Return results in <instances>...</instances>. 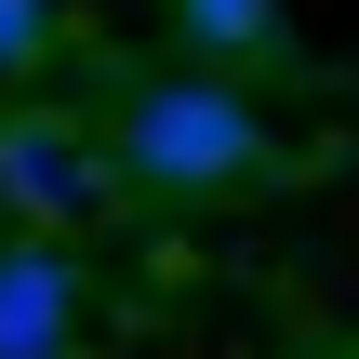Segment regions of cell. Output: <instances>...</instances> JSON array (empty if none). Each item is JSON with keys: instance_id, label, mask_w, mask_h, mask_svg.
Returning <instances> with one entry per match:
<instances>
[{"instance_id": "7a4b0ae2", "label": "cell", "mask_w": 359, "mask_h": 359, "mask_svg": "<svg viewBox=\"0 0 359 359\" xmlns=\"http://www.w3.org/2000/svg\"><path fill=\"white\" fill-rule=\"evenodd\" d=\"M0 213H13L27 240H53V226L107 213V160H93L67 120H0Z\"/></svg>"}, {"instance_id": "3957f363", "label": "cell", "mask_w": 359, "mask_h": 359, "mask_svg": "<svg viewBox=\"0 0 359 359\" xmlns=\"http://www.w3.org/2000/svg\"><path fill=\"white\" fill-rule=\"evenodd\" d=\"M80 346V266L53 240H13L0 253V359H67Z\"/></svg>"}, {"instance_id": "6da1fadb", "label": "cell", "mask_w": 359, "mask_h": 359, "mask_svg": "<svg viewBox=\"0 0 359 359\" xmlns=\"http://www.w3.org/2000/svg\"><path fill=\"white\" fill-rule=\"evenodd\" d=\"M107 173L147 187V200H240V187H280V133H266V107H253L240 80L173 67V80H147V93L120 107Z\"/></svg>"}, {"instance_id": "5b68a950", "label": "cell", "mask_w": 359, "mask_h": 359, "mask_svg": "<svg viewBox=\"0 0 359 359\" xmlns=\"http://www.w3.org/2000/svg\"><path fill=\"white\" fill-rule=\"evenodd\" d=\"M53 27H67L53 0H0V80H13V67H40V53H53Z\"/></svg>"}, {"instance_id": "277c9868", "label": "cell", "mask_w": 359, "mask_h": 359, "mask_svg": "<svg viewBox=\"0 0 359 359\" xmlns=\"http://www.w3.org/2000/svg\"><path fill=\"white\" fill-rule=\"evenodd\" d=\"M173 27H187L200 53H253V67L293 40V27H280V0H173Z\"/></svg>"}]
</instances>
